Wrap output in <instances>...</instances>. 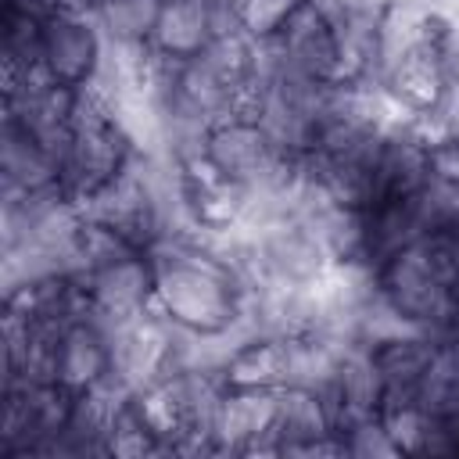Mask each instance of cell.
Here are the masks:
<instances>
[{"instance_id":"9c48e42d","label":"cell","mask_w":459,"mask_h":459,"mask_svg":"<svg viewBox=\"0 0 459 459\" xmlns=\"http://www.w3.org/2000/svg\"><path fill=\"white\" fill-rule=\"evenodd\" d=\"M437 36L427 39V43L409 47L398 57H391L387 68H384V75H380V86L412 118H430L441 108V100H445V93L452 86V72H448V65L441 57Z\"/></svg>"},{"instance_id":"d4e9b609","label":"cell","mask_w":459,"mask_h":459,"mask_svg":"<svg viewBox=\"0 0 459 459\" xmlns=\"http://www.w3.org/2000/svg\"><path fill=\"white\" fill-rule=\"evenodd\" d=\"M434 4H437V0H434Z\"/></svg>"},{"instance_id":"e0dca14e","label":"cell","mask_w":459,"mask_h":459,"mask_svg":"<svg viewBox=\"0 0 459 459\" xmlns=\"http://www.w3.org/2000/svg\"><path fill=\"white\" fill-rule=\"evenodd\" d=\"M362 212H366V262L373 269L384 258H391L394 251H402L423 237L409 197H387V201H377Z\"/></svg>"},{"instance_id":"9a60e30c","label":"cell","mask_w":459,"mask_h":459,"mask_svg":"<svg viewBox=\"0 0 459 459\" xmlns=\"http://www.w3.org/2000/svg\"><path fill=\"white\" fill-rule=\"evenodd\" d=\"M0 179L4 194H39L57 186V158L7 118L0 129Z\"/></svg>"},{"instance_id":"ba28073f","label":"cell","mask_w":459,"mask_h":459,"mask_svg":"<svg viewBox=\"0 0 459 459\" xmlns=\"http://www.w3.org/2000/svg\"><path fill=\"white\" fill-rule=\"evenodd\" d=\"M269 47L290 72H301L319 82H341V47L333 22L312 0H301L294 7V14L280 29V36L269 39Z\"/></svg>"},{"instance_id":"5bb4252c","label":"cell","mask_w":459,"mask_h":459,"mask_svg":"<svg viewBox=\"0 0 459 459\" xmlns=\"http://www.w3.org/2000/svg\"><path fill=\"white\" fill-rule=\"evenodd\" d=\"M226 387H265L280 391L290 380V337L251 333L219 366Z\"/></svg>"},{"instance_id":"d6986e66","label":"cell","mask_w":459,"mask_h":459,"mask_svg":"<svg viewBox=\"0 0 459 459\" xmlns=\"http://www.w3.org/2000/svg\"><path fill=\"white\" fill-rule=\"evenodd\" d=\"M409 204H412V215L423 230V237L459 233V179H445V176L430 172L409 194Z\"/></svg>"},{"instance_id":"4fadbf2b","label":"cell","mask_w":459,"mask_h":459,"mask_svg":"<svg viewBox=\"0 0 459 459\" xmlns=\"http://www.w3.org/2000/svg\"><path fill=\"white\" fill-rule=\"evenodd\" d=\"M215 32H222L219 0H165L151 47L165 57L186 61V57H197Z\"/></svg>"},{"instance_id":"3957f363","label":"cell","mask_w":459,"mask_h":459,"mask_svg":"<svg viewBox=\"0 0 459 459\" xmlns=\"http://www.w3.org/2000/svg\"><path fill=\"white\" fill-rule=\"evenodd\" d=\"M133 158H136L133 136L115 122L108 104L86 86L79 93L72 136L57 161V186L65 190L68 201H75L82 208L90 197H97L104 186H111L129 169Z\"/></svg>"},{"instance_id":"ac0fdd59","label":"cell","mask_w":459,"mask_h":459,"mask_svg":"<svg viewBox=\"0 0 459 459\" xmlns=\"http://www.w3.org/2000/svg\"><path fill=\"white\" fill-rule=\"evenodd\" d=\"M165 0H93V18L108 43L147 47Z\"/></svg>"},{"instance_id":"7c38bea8","label":"cell","mask_w":459,"mask_h":459,"mask_svg":"<svg viewBox=\"0 0 459 459\" xmlns=\"http://www.w3.org/2000/svg\"><path fill=\"white\" fill-rule=\"evenodd\" d=\"M111 373V337L108 326L86 312L65 326L57 337V384L68 391H90Z\"/></svg>"},{"instance_id":"6da1fadb","label":"cell","mask_w":459,"mask_h":459,"mask_svg":"<svg viewBox=\"0 0 459 459\" xmlns=\"http://www.w3.org/2000/svg\"><path fill=\"white\" fill-rule=\"evenodd\" d=\"M154 258V308L197 337H219L244 326L247 283L212 237H179L158 244Z\"/></svg>"},{"instance_id":"8fae6325","label":"cell","mask_w":459,"mask_h":459,"mask_svg":"<svg viewBox=\"0 0 459 459\" xmlns=\"http://www.w3.org/2000/svg\"><path fill=\"white\" fill-rule=\"evenodd\" d=\"M366 348H369V359H373L380 384H384V409L416 402V391H420V380L434 359L437 337L405 326V330H394V333H387Z\"/></svg>"},{"instance_id":"cb8c5ba5","label":"cell","mask_w":459,"mask_h":459,"mask_svg":"<svg viewBox=\"0 0 459 459\" xmlns=\"http://www.w3.org/2000/svg\"><path fill=\"white\" fill-rule=\"evenodd\" d=\"M437 47H441V57L452 72V82L459 79V14H448L445 11V25H441V36H437Z\"/></svg>"},{"instance_id":"7a4b0ae2","label":"cell","mask_w":459,"mask_h":459,"mask_svg":"<svg viewBox=\"0 0 459 459\" xmlns=\"http://www.w3.org/2000/svg\"><path fill=\"white\" fill-rule=\"evenodd\" d=\"M377 298L412 330L448 337L459 330V251L455 233H430L384 258Z\"/></svg>"},{"instance_id":"5b68a950","label":"cell","mask_w":459,"mask_h":459,"mask_svg":"<svg viewBox=\"0 0 459 459\" xmlns=\"http://www.w3.org/2000/svg\"><path fill=\"white\" fill-rule=\"evenodd\" d=\"M294 158L301 154H287L258 118H247V115H233V118H222L208 129V140H204V161L233 179V183H244V186H265V183H276L290 165Z\"/></svg>"},{"instance_id":"2e32d148","label":"cell","mask_w":459,"mask_h":459,"mask_svg":"<svg viewBox=\"0 0 459 459\" xmlns=\"http://www.w3.org/2000/svg\"><path fill=\"white\" fill-rule=\"evenodd\" d=\"M416 405L441 427L445 452H448V437L459 427V337L455 333L437 337L434 359L416 391Z\"/></svg>"},{"instance_id":"277c9868","label":"cell","mask_w":459,"mask_h":459,"mask_svg":"<svg viewBox=\"0 0 459 459\" xmlns=\"http://www.w3.org/2000/svg\"><path fill=\"white\" fill-rule=\"evenodd\" d=\"M108 39L90 7H61L43 14L39 29V72L61 86L86 90L104 68Z\"/></svg>"},{"instance_id":"603a6c76","label":"cell","mask_w":459,"mask_h":459,"mask_svg":"<svg viewBox=\"0 0 459 459\" xmlns=\"http://www.w3.org/2000/svg\"><path fill=\"white\" fill-rule=\"evenodd\" d=\"M423 122L430 126V136L434 140H455L459 143V79L448 86L441 108L430 118H423Z\"/></svg>"},{"instance_id":"44dd1931","label":"cell","mask_w":459,"mask_h":459,"mask_svg":"<svg viewBox=\"0 0 459 459\" xmlns=\"http://www.w3.org/2000/svg\"><path fill=\"white\" fill-rule=\"evenodd\" d=\"M230 4H233L237 29L255 43H269L280 36V29L287 25V18L301 0H230Z\"/></svg>"},{"instance_id":"8992f818","label":"cell","mask_w":459,"mask_h":459,"mask_svg":"<svg viewBox=\"0 0 459 459\" xmlns=\"http://www.w3.org/2000/svg\"><path fill=\"white\" fill-rule=\"evenodd\" d=\"M79 283L100 323H122L154 305V258L143 247H126L86 269Z\"/></svg>"},{"instance_id":"ffe728a7","label":"cell","mask_w":459,"mask_h":459,"mask_svg":"<svg viewBox=\"0 0 459 459\" xmlns=\"http://www.w3.org/2000/svg\"><path fill=\"white\" fill-rule=\"evenodd\" d=\"M108 455H122V459H136V455H165L161 437L154 434V427L143 420L140 405L133 402V394L115 409L111 427H108Z\"/></svg>"},{"instance_id":"7402d4cb","label":"cell","mask_w":459,"mask_h":459,"mask_svg":"<svg viewBox=\"0 0 459 459\" xmlns=\"http://www.w3.org/2000/svg\"><path fill=\"white\" fill-rule=\"evenodd\" d=\"M337 437L344 445V455H366V459L369 455H402V448L394 445V437L380 416H366V420L344 427Z\"/></svg>"},{"instance_id":"30bf717a","label":"cell","mask_w":459,"mask_h":459,"mask_svg":"<svg viewBox=\"0 0 459 459\" xmlns=\"http://www.w3.org/2000/svg\"><path fill=\"white\" fill-rule=\"evenodd\" d=\"M276 416V391L265 387H226L215 420L219 455H273L269 430Z\"/></svg>"},{"instance_id":"52a82bcc","label":"cell","mask_w":459,"mask_h":459,"mask_svg":"<svg viewBox=\"0 0 459 459\" xmlns=\"http://www.w3.org/2000/svg\"><path fill=\"white\" fill-rule=\"evenodd\" d=\"M273 455H344L330 412L312 387H280L269 430Z\"/></svg>"}]
</instances>
